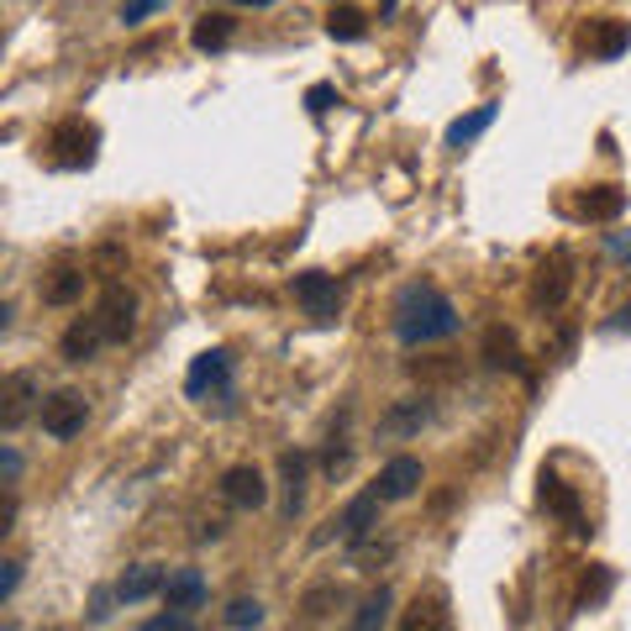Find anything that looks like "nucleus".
Returning a JSON list of instances; mask_svg holds the SVG:
<instances>
[{
    "label": "nucleus",
    "mask_w": 631,
    "mask_h": 631,
    "mask_svg": "<svg viewBox=\"0 0 631 631\" xmlns=\"http://www.w3.org/2000/svg\"><path fill=\"white\" fill-rule=\"evenodd\" d=\"M226 385H232V353H226V347L200 353V358L190 364V374H185V389H190L195 400H200L206 389H221V395H226Z\"/></svg>",
    "instance_id": "nucleus-10"
},
{
    "label": "nucleus",
    "mask_w": 631,
    "mask_h": 631,
    "mask_svg": "<svg viewBox=\"0 0 631 631\" xmlns=\"http://www.w3.org/2000/svg\"><path fill=\"white\" fill-rule=\"evenodd\" d=\"M400 631H453V610L442 589H421L411 606L400 610Z\"/></svg>",
    "instance_id": "nucleus-8"
},
{
    "label": "nucleus",
    "mask_w": 631,
    "mask_h": 631,
    "mask_svg": "<svg viewBox=\"0 0 631 631\" xmlns=\"http://www.w3.org/2000/svg\"><path fill=\"white\" fill-rule=\"evenodd\" d=\"M16 474H22V458H16V453L5 447V485H16Z\"/></svg>",
    "instance_id": "nucleus-35"
},
{
    "label": "nucleus",
    "mask_w": 631,
    "mask_h": 631,
    "mask_svg": "<svg viewBox=\"0 0 631 631\" xmlns=\"http://www.w3.org/2000/svg\"><path fill=\"white\" fill-rule=\"evenodd\" d=\"M631 48V22H616V16H600V22L589 26V53L595 58H621Z\"/></svg>",
    "instance_id": "nucleus-16"
},
{
    "label": "nucleus",
    "mask_w": 631,
    "mask_h": 631,
    "mask_svg": "<svg viewBox=\"0 0 631 631\" xmlns=\"http://www.w3.org/2000/svg\"><path fill=\"white\" fill-rule=\"evenodd\" d=\"M37 416H43V432H48L53 442H74L85 432V421H90V400H85L79 389H53Z\"/></svg>",
    "instance_id": "nucleus-2"
},
{
    "label": "nucleus",
    "mask_w": 631,
    "mask_h": 631,
    "mask_svg": "<svg viewBox=\"0 0 631 631\" xmlns=\"http://www.w3.org/2000/svg\"><path fill=\"white\" fill-rule=\"evenodd\" d=\"M43 306H74V300H79V295H85V274H79V268L74 264H64V268H53L48 279H43Z\"/></svg>",
    "instance_id": "nucleus-18"
},
{
    "label": "nucleus",
    "mask_w": 631,
    "mask_h": 631,
    "mask_svg": "<svg viewBox=\"0 0 631 631\" xmlns=\"http://www.w3.org/2000/svg\"><path fill=\"white\" fill-rule=\"evenodd\" d=\"M606 589H610V574H606V568H595V574L584 579V589H579V606H589V600H600Z\"/></svg>",
    "instance_id": "nucleus-31"
},
{
    "label": "nucleus",
    "mask_w": 631,
    "mask_h": 631,
    "mask_svg": "<svg viewBox=\"0 0 631 631\" xmlns=\"http://www.w3.org/2000/svg\"><path fill=\"white\" fill-rule=\"evenodd\" d=\"M389 600H395V595L379 584L364 606H358V616H353V627H347V631H379V627H385V616H389Z\"/></svg>",
    "instance_id": "nucleus-25"
},
{
    "label": "nucleus",
    "mask_w": 631,
    "mask_h": 631,
    "mask_svg": "<svg viewBox=\"0 0 631 631\" xmlns=\"http://www.w3.org/2000/svg\"><path fill=\"white\" fill-rule=\"evenodd\" d=\"M96 143H100V132L90 122H64L58 132H53V158L64 164V169H90L96 164Z\"/></svg>",
    "instance_id": "nucleus-7"
},
{
    "label": "nucleus",
    "mask_w": 631,
    "mask_h": 631,
    "mask_svg": "<svg viewBox=\"0 0 631 631\" xmlns=\"http://www.w3.org/2000/svg\"><path fill=\"white\" fill-rule=\"evenodd\" d=\"M232 32H237L232 11H200V22L190 26V43H195V53H221L232 43Z\"/></svg>",
    "instance_id": "nucleus-14"
},
{
    "label": "nucleus",
    "mask_w": 631,
    "mask_h": 631,
    "mask_svg": "<svg viewBox=\"0 0 631 631\" xmlns=\"http://www.w3.org/2000/svg\"><path fill=\"white\" fill-rule=\"evenodd\" d=\"M621 211H627V190L621 185H589L579 200V217L589 221H616Z\"/></svg>",
    "instance_id": "nucleus-17"
},
{
    "label": "nucleus",
    "mask_w": 631,
    "mask_h": 631,
    "mask_svg": "<svg viewBox=\"0 0 631 631\" xmlns=\"http://www.w3.org/2000/svg\"><path fill=\"white\" fill-rule=\"evenodd\" d=\"M606 247H610V258H621V264H631V232H610Z\"/></svg>",
    "instance_id": "nucleus-34"
},
{
    "label": "nucleus",
    "mask_w": 631,
    "mask_h": 631,
    "mask_svg": "<svg viewBox=\"0 0 631 631\" xmlns=\"http://www.w3.org/2000/svg\"><path fill=\"white\" fill-rule=\"evenodd\" d=\"M326 32L342 37V43H358V37H368V16L358 5H332L326 11Z\"/></svg>",
    "instance_id": "nucleus-24"
},
{
    "label": "nucleus",
    "mask_w": 631,
    "mask_h": 631,
    "mask_svg": "<svg viewBox=\"0 0 631 631\" xmlns=\"http://www.w3.org/2000/svg\"><path fill=\"white\" fill-rule=\"evenodd\" d=\"M379 506H385V500H379V489H368V495H358V500H347V506H342V516L332 521V527H337V536L347 542V547H358V542L379 527Z\"/></svg>",
    "instance_id": "nucleus-9"
},
{
    "label": "nucleus",
    "mask_w": 631,
    "mask_h": 631,
    "mask_svg": "<svg viewBox=\"0 0 631 631\" xmlns=\"http://www.w3.org/2000/svg\"><path fill=\"white\" fill-rule=\"evenodd\" d=\"M421 479H427V474H421V458H389L385 468H379V500H385V506H395V500H411L416 489H421Z\"/></svg>",
    "instance_id": "nucleus-11"
},
{
    "label": "nucleus",
    "mask_w": 631,
    "mask_h": 631,
    "mask_svg": "<svg viewBox=\"0 0 631 631\" xmlns=\"http://www.w3.org/2000/svg\"><path fill=\"white\" fill-rule=\"evenodd\" d=\"M563 295H568V258L558 253L553 264H542L532 300H536V306H563Z\"/></svg>",
    "instance_id": "nucleus-19"
},
{
    "label": "nucleus",
    "mask_w": 631,
    "mask_h": 631,
    "mask_svg": "<svg viewBox=\"0 0 631 631\" xmlns=\"http://www.w3.org/2000/svg\"><path fill=\"white\" fill-rule=\"evenodd\" d=\"M306 468H311L306 453H285V458H279V474H285V516L300 510V495H306Z\"/></svg>",
    "instance_id": "nucleus-21"
},
{
    "label": "nucleus",
    "mask_w": 631,
    "mask_h": 631,
    "mask_svg": "<svg viewBox=\"0 0 631 631\" xmlns=\"http://www.w3.org/2000/svg\"><path fill=\"white\" fill-rule=\"evenodd\" d=\"M226 627H232V631L264 627V606H258V600H247V595H237V600L226 606Z\"/></svg>",
    "instance_id": "nucleus-26"
},
{
    "label": "nucleus",
    "mask_w": 631,
    "mask_h": 631,
    "mask_svg": "<svg viewBox=\"0 0 631 631\" xmlns=\"http://www.w3.org/2000/svg\"><path fill=\"white\" fill-rule=\"evenodd\" d=\"M164 600H169V610L190 616V610L206 606V579H200L195 568H174L169 584H164Z\"/></svg>",
    "instance_id": "nucleus-15"
},
{
    "label": "nucleus",
    "mask_w": 631,
    "mask_h": 631,
    "mask_svg": "<svg viewBox=\"0 0 631 631\" xmlns=\"http://www.w3.org/2000/svg\"><path fill=\"white\" fill-rule=\"evenodd\" d=\"M96 321H100V332H106V342H126L137 332V295L126 290V285H111V290L100 295Z\"/></svg>",
    "instance_id": "nucleus-5"
},
{
    "label": "nucleus",
    "mask_w": 631,
    "mask_h": 631,
    "mask_svg": "<svg viewBox=\"0 0 631 631\" xmlns=\"http://www.w3.org/2000/svg\"><path fill=\"white\" fill-rule=\"evenodd\" d=\"M458 332V306L438 285H406L395 300V337L406 347H427Z\"/></svg>",
    "instance_id": "nucleus-1"
},
{
    "label": "nucleus",
    "mask_w": 631,
    "mask_h": 631,
    "mask_svg": "<svg viewBox=\"0 0 631 631\" xmlns=\"http://www.w3.org/2000/svg\"><path fill=\"white\" fill-rule=\"evenodd\" d=\"M332 606H342V589H337V584H321V589H311V595L300 600V610H306L311 621H321V616H332Z\"/></svg>",
    "instance_id": "nucleus-28"
},
{
    "label": "nucleus",
    "mask_w": 631,
    "mask_h": 631,
    "mask_svg": "<svg viewBox=\"0 0 631 631\" xmlns=\"http://www.w3.org/2000/svg\"><path fill=\"white\" fill-rule=\"evenodd\" d=\"M427 416H432V406H427V400H400V406H395V411H389L379 427H385L389 438H406V432H421V421H427Z\"/></svg>",
    "instance_id": "nucleus-23"
},
{
    "label": "nucleus",
    "mask_w": 631,
    "mask_h": 631,
    "mask_svg": "<svg viewBox=\"0 0 631 631\" xmlns=\"http://www.w3.org/2000/svg\"><path fill=\"white\" fill-rule=\"evenodd\" d=\"M164 584H169V574H164L158 563H137V568H126L122 579H117V600H122V606H137V600L164 595Z\"/></svg>",
    "instance_id": "nucleus-13"
},
{
    "label": "nucleus",
    "mask_w": 631,
    "mask_h": 631,
    "mask_svg": "<svg viewBox=\"0 0 631 631\" xmlns=\"http://www.w3.org/2000/svg\"><path fill=\"white\" fill-rule=\"evenodd\" d=\"M485 353H489V364L495 368H516V337H510L506 326H489Z\"/></svg>",
    "instance_id": "nucleus-27"
},
{
    "label": "nucleus",
    "mask_w": 631,
    "mask_h": 631,
    "mask_svg": "<svg viewBox=\"0 0 631 631\" xmlns=\"http://www.w3.org/2000/svg\"><path fill=\"white\" fill-rule=\"evenodd\" d=\"M100 347H106V332H100V321H96V311L90 316H79L69 332H64V342H58V353L69 358V364H90Z\"/></svg>",
    "instance_id": "nucleus-12"
},
{
    "label": "nucleus",
    "mask_w": 631,
    "mask_h": 631,
    "mask_svg": "<svg viewBox=\"0 0 631 631\" xmlns=\"http://www.w3.org/2000/svg\"><path fill=\"white\" fill-rule=\"evenodd\" d=\"M536 495H542V506L553 510V516H563V521H579V495L563 485L558 474H542V489H536Z\"/></svg>",
    "instance_id": "nucleus-20"
},
{
    "label": "nucleus",
    "mask_w": 631,
    "mask_h": 631,
    "mask_svg": "<svg viewBox=\"0 0 631 631\" xmlns=\"http://www.w3.org/2000/svg\"><path fill=\"white\" fill-rule=\"evenodd\" d=\"M306 106L321 117V111H332V106H337V90H332V85H311V90H306Z\"/></svg>",
    "instance_id": "nucleus-30"
},
{
    "label": "nucleus",
    "mask_w": 631,
    "mask_h": 631,
    "mask_svg": "<svg viewBox=\"0 0 631 631\" xmlns=\"http://www.w3.org/2000/svg\"><path fill=\"white\" fill-rule=\"evenodd\" d=\"M153 11H164V5H158V0H132V5H122V11H117V16H122L126 26H137V22H147V16H153Z\"/></svg>",
    "instance_id": "nucleus-29"
},
{
    "label": "nucleus",
    "mask_w": 631,
    "mask_h": 631,
    "mask_svg": "<svg viewBox=\"0 0 631 631\" xmlns=\"http://www.w3.org/2000/svg\"><path fill=\"white\" fill-rule=\"evenodd\" d=\"M221 500H226L232 510H264L268 506L264 468H253V463H232V468L221 474Z\"/></svg>",
    "instance_id": "nucleus-4"
},
{
    "label": "nucleus",
    "mask_w": 631,
    "mask_h": 631,
    "mask_svg": "<svg viewBox=\"0 0 631 631\" xmlns=\"http://www.w3.org/2000/svg\"><path fill=\"white\" fill-rule=\"evenodd\" d=\"M16 584H22V563L5 558V563H0V600H11V595H16Z\"/></svg>",
    "instance_id": "nucleus-32"
},
{
    "label": "nucleus",
    "mask_w": 631,
    "mask_h": 631,
    "mask_svg": "<svg viewBox=\"0 0 631 631\" xmlns=\"http://www.w3.org/2000/svg\"><path fill=\"white\" fill-rule=\"evenodd\" d=\"M295 300L306 306L311 321H337L342 311V285L332 274H295Z\"/></svg>",
    "instance_id": "nucleus-6"
},
{
    "label": "nucleus",
    "mask_w": 631,
    "mask_h": 631,
    "mask_svg": "<svg viewBox=\"0 0 631 631\" xmlns=\"http://www.w3.org/2000/svg\"><path fill=\"white\" fill-rule=\"evenodd\" d=\"M143 631H195L190 616H179V610H169V616H153Z\"/></svg>",
    "instance_id": "nucleus-33"
},
{
    "label": "nucleus",
    "mask_w": 631,
    "mask_h": 631,
    "mask_svg": "<svg viewBox=\"0 0 631 631\" xmlns=\"http://www.w3.org/2000/svg\"><path fill=\"white\" fill-rule=\"evenodd\" d=\"M489 122H495V106H474L468 117H458V122L447 126V147H468L474 137H485Z\"/></svg>",
    "instance_id": "nucleus-22"
},
{
    "label": "nucleus",
    "mask_w": 631,
    "mask_h": 631,
    "mask_svg": "<svg viewBox=\"0 0 631 631\" xmlns=\"http://www.w3.org/2000/svg\"><path fill=\"white\" fill-rule=\"evenodd\" d=\"M37 400H43L37 374H32V368H11V374L0 379V427H5V432H16L32 411H43Z\"/></svg>",
    "instance_id": "nucleus-3"
}]
</instances>
